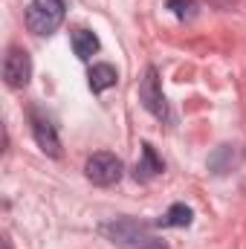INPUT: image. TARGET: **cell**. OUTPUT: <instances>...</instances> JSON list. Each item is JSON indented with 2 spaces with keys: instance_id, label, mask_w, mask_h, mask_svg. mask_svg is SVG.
Instances as JSON below:
<instances>
[{
  "instance_id": "1",
  "label": "cell",
  "mask_w": 246,
  "mask_h": 249,
  "mask_svg": "<svg viewBox=\"0 0 246 249\" xmlns=\"http://www.w3.org/2000/svg\"><path fill=\"white\" fill-rule=\"evenodd\" d=\"M99 235L122 249H168V244L157 238L148 223L133 220V217H113V220L99 223Z\"/></svg>"
},
{
  "instance_id": "2",
  "label": "cell",
  "mask_w": 246,
  "mask_h": 249,
  "mask_svg": "<svg viewBox=\"0 0 246 249\" xmlns=\"http://www.w3.org/2000/svg\"><path fill=\"white\" fill-rule=\"evenodd\" d=\"M67 3L64 0H32L26 6V29L32 35H53L64 23Z\"/></svg>"
},
{
  "instance_id": "3",
  "label": "cell",
  "mask_w": 246,
  "mask_h": 249,
  "mask_svg": "<svg viewBox=\"0 0 246 249\" xmlns=\"http://www.w3.org/2000/svg\"><path fill=\"white\" fill-rule=\"evenodd\" d=\"M139 102L148 113H154L159 122H171V107L165 102V93H162V84H159V72L157 67H148L145 70V78L139 81Z\"/></svg>"
},
{
  "instance_id": "4",
  "label": "cell",
  "mask_w": 246,
  "mask_h": 249,
  "mask_svg": "<svg viewBox=\"0 0 246 249\" xmlns=\"http://www.w3.org/2000/svg\"><path fill=\"white\" fill-rule=\"evenodd\" d=\"M122 171H124L122 160H119L116 154H107V151L93 154V157L87 160V165H84L87 180H90L93 186H99V188L116 186V183L122 180Z\"/></svg>"
},
{
  "instance_id": "5",
  "label": "cell",
  "mask_w": 246,
  "mask_h": 249,
  "mask_svg": "<svg viewBox=\"0 0 246 249\" xmlns=\"http://www.w3.org/2000/svg\"><path fill=\"white\" fill-rule=\"evenodd\" d=\"M32 78V58L23 47H9L3 55V81L12 90H23Z\"/></svg>"
},
{
  "instance_id": "6",
  "label": "cell",
  "mask_w": 246,
  "mask_h": 249,
  "mask_svg": "<svg viewBox=\"0 0 246 249\" xmlns=\"http://www.w3.org/2000/svg\"><path fill=\"white\" fill-rule=\"evenodd\" d=\"M29 119H32V136H35L38 148H41L47 157L58 160V157H61V139H58V130H55L53 119L44 116V113H38V110H32Z\"/></svg>"
},
{
  "instance_id": "7",
  "label": "cell",
  "mask_w": 246,
  "mask_h": 249,
  "mask_svg": "<svg viewBox=\"0 0 246 249\" xmlns=\"http://www.w3.org/2000/svg\"><path fill=\"white\" fill-rule=\"evenodd\" d=\"M162 171H165V162L157 157L154 145H151V142H142V160H139L136 168H133V180H136V183H151V180L159 177Z\"/></svg>"
},
{
  "instance_id": "8",
  "label": "cell",
  "mask_w": 246,
  "mask_h": 249,
  "mask_svg": "<svg viewBox=\"0 0 246 249\" xmlns=\"http://www.w3.org/2000/svg\"><path fill=\"white\" fill-rule=\"evenodd\" d=\"M70 44H72V53H75L81 61H90V58L99 53V38H96L90 29H84V26L70 29Z\"/></svg>"
},
{
  "instance_id": "9",
  "label": "cell",
  "mask_w": 246,
  "mask_h": 249,
  "mask_svg": "<svg viewBox=\"0 0 246 249\" xmlns=\"http://www.w3.org/2000/svg\"><path fill=\"white\" fill-rule=\"evenodd\" d=\"M87 78H90V90H93V93H105V90L116 87L119 70H116L113 64H93V70H90Z\"/></svg>"
},
{
  "instance_id": "10",
  "label": "cell",
  "mask_w": 246,
  "mask_h": 249,
  "mask_svg": "<svg viewBox=\"0 0 246 249\" xmlns=\"http://www.w3.org/2000/svg\"><path fill=\"white\" fill-rule=\"evenodd\" d=\"M191 220H194L191 209H188L185 203H174V206L157 220V226H162V229H185V226H191Z\"/></svg>"
},
{
  "instance_id": "11",
  "label": "cell",
  "mask_w": 246,
  "mask_h": 249,
  "mask_svg": "<svg viewBox=\"0 0 246 249\" xmlns=\"http://www.w3.org/2000/svg\"><path fill=\"white\" fill-rule=\"evenodd\" d=\"M209 168L214 174H229L235 168V148L232 145H217L214 154L209 157Z\"/></svg>"
},
{
  "instance_id": "12",
  "label": "cell",
  "mask_w": 246,
  "mask_h": 249,
  "mask_svg": "<svg viewBox=\"0 0 246 249\" xmlns=\"http://www.w3.org/2000/svg\"><path fill=\"white\" fill-rule=\"evenodd\" d=\"M197 0H168V12L171 15H177L180 20H188V18H194L197 15Z\"/></svg>"
},
{
  "instance_id": "13",
  "label": "cell",
  "mask_w": 246,
  "mask_h": 249,
  "mask_svg": "<svg viewBox=\"0 0 246 249\" xmlns=\"http://www.w3.org/2000/svg\"><path fill=\"white\" fill-rule=\"evenodd\" d=\"M3 247H6V249H12V244H9V241H6V244H3Z\"/></svg>"
}]
</instances>
